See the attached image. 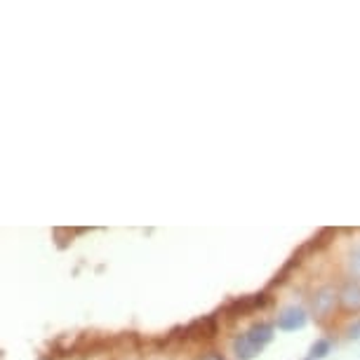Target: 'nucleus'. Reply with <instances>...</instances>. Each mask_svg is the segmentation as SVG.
I'll return each mask as SVG.
<instances>
[{
    "label": "nucleus",
    "instance_id": "7",
    "mask_svg": "<svg viewBox=\"0 0 360 360\" xmlns=\"http://www.w3.org/2000/svg\"><path fill=\"white\" fill-rule=\"evenodd\" d=\"M330 351H332L330 339H316V342L311 344V349H309V360H321V358L328 356Z\"/></svg>",
    "mask_w": 360,
    "mask_h": 360
},
{
    "label": "nucleus",
    "instance_id": "1",
    "mask_svg": "<svg viewBox=\"0 0 360 360\" xmlns=\"http://www.w3.org/2000/svg\"><path fill=\"white\" fill-rule=\"evenodd\" d=\"M271 299L266 292H259V295H248V297H240V299H233V302H229L226 307L221 309V314L231 318V321H236V318H243L248 314H252L257 309H264L269 307Z\"/></svg>",
    "mask_w": 360,
    "mask_h": 360
},
{
    "label": "nucleus",
    "instance_id": "8",
    "mask_svg": "<svg viewBox=\"0 0 360 360\" xmlns=\"http://www.w3.org/2000/svg\"><path fill=\"white\" fill-rule=\"evenodd\" d=\"M335 236H337V231H335V229H330V226L318 231V233L314 236V240H311V243H314V248H316V252H318V250H325V248H328L330 243L335 240Z\"/></svg>",
    "mask_w": 360,
    "mask_h": 360
},
{
    "label": "nucleus",
    "instance_id": "3",
    "mask_svg": "<svg viewBox=\"0 0 360 360\" xmlns=\"http://www.w3.org/2000/svg\"><path fill=\"white\" fill-rule=\"evenodd\" d=\"M339 302V292L335 288H321L311 299V311H314V316L318 321H323V318H328L332 311H335Z\"/></svg>",
    "mask_w": 360,
    "mask_h": 360
},
{
    "label": "nucleus",
    "instance_id": "6",
    "mask_svg": "<svg viewBox=\"0 0 360 360\" xmlns=\"http://www.w3.org/2000/svg\"><path fill=\"white\" fill-rule=\"evenodd\" d=\"M339 304L351 311V314H360V281H346L339 290Z\"/></svg>",
    "mask_w": 360,
    "mask_h": 360
},
{
    "label": "nucleus",
    "instance_id": "5",
    "mask_svg": "<svg viewBox=\"0 0 360 360\" xmlns=\"http://www.w3.org/2000/svg\"><path fill=\"white\" fill-rule=\"evenodd\" d=\"M307 323H309V316L302 307H288L278 316V330H283V332H297Z\"/></svg>",
    "mask_w": 360,
    "mask_h": 360
},
{
    "label": "nucleus",
    "instance_id": "9",
    "mask_svg": "<svg viewBox=\"0 0 360 360\" xmlns=\"http://www.w3.org/2000/svg\"><path fill=\"white\" fill-rule=\"evenodd\" d=\"M346 339H351V342H358L360 339V318H356V321L346 328Z\"/></svg>",
    "mask_w": 360,
    "mask_h": 360
},
{
    "label": "nucleus",
    "instance_id": "11",
    "mask_svg": "<svg viewBox=\"0 0 360 360\" xmlns=\"http://www.w3.org/2000/svg\"><path fill=\"white\" fill-rule=\"evenodd\" d=\"M198 360H224V356H221V353L210 351V353H205V356H200Z\"/></svg>",
    "mask_w": 360,
    "mask_h": 360
},
{
    "label": "nucleus",
    "instance_id": "10",
    "mask_svg": "<svg viewBox=\"0 0 360 360\" xmlns=\"http://www.w3.org/2000/svg\"><path fill=\"white\" fill-rule=\"evenodd\" d=\"M351 269H353V274L360 276V243L353 248V252H351Z\"/></svg>",
    "mask_w": 360,
    "mask_h": 360
},
{
    "label": "nucleus",
    "instance_id": "4",
    "mask_svg": "<svg viewBox=\"0 0 360 360\" xmlns=\"http://www.w3.org/2000/svg\"><path fill=\"white\" fill-rule=\"evenodd\" d=\"M274 332L276 330H274V325H271V323H255L252 328L243 332V337L248 339V344L252 346V349H257L262 353L271 342H274V337H276Z\"/></svg>",
    "mask_w": 360,
    "mask_h": 360
},
{
    "label": "nucleus",
    "instance_id": "2",
    "mask_svg": "<svg viewBox=\"0 0 360 360\" xmlns=\"http://www.w3.org/2000/svg\"><path fill=\"white\" fill-rule=\"evenodd\" d=\"M219 332V323H217V316H202L195 318L184 328V337L191 339V342H210V339L217 337Z\"/></svg>",
    "mask_w": 360,
    "mask_h": 360
}]
</instances>
